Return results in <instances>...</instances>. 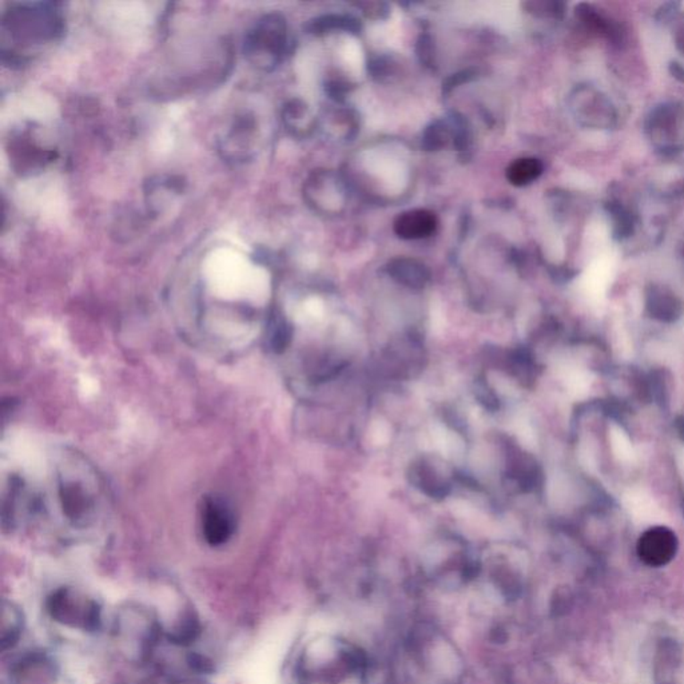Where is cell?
I'll return each mask as SVG.
<instances>
[{"instance_id":"obj_22","label":"cell","mask_w":684,"mask_h":684,"mask_svg":"<svg viewBox=\"0 0 684 684\" xmlns=\"http://www.w3.org/2000/svg\"><path fill=\"white\" fill-rule=\"evenodd\" d=\"M611 217L613 223V234L618 238H626L634 232V221L629 210L624 209L621 205H612L611 207Z\"/></svg>"},{"instance_id":"obj_21","label":"cell","mask_w":684,"mask_h":684,"mask_svg":"<svg viewBox=\"0 0 684 684\" xmlns=\"http://www.w3.org/2000/svg\"><path fill=\"white\" fill-rule=\"evenodd\" d=\"M576 16H578L588 29L594 30V31L608 35V37L613 32L610 21H608L604 16L600 15L592 5L581 3V4H578V7H576Z\"/></svg>"},{"instance_id":"obj_28","label":"cell","mask_w":684,"mask_h":684,"mask_svg":"<svg viewBox=\"0 0 684 684\" xmlns=\"http://www.w3.org/2000/svg\"><path fill=\"white\" fill-rule=\"evenodd\" d=\"M675 429H677L678 436H680V440L684 443V416H680V418L675 420Z\"/></svg>"},{"instance_id":"obj_8","label":"cell","mask_w":684,"mask_h":684,"mask_svg":"<svg viewBox=\"0 0 684 684\" xmlns=\"http://www.w3.org/2000/svg\"><path fill=\"white\" fill-rule=\"evenodd\" d=\"M202 534L207 545L220 547L226 545L235 531V518L225 500L207 497L202 507Z\"/></svg>"},{"instance_id":"obj_24","label":"cell","mask_w":684,"mask_h":684,"mask_svg":"<svg viewBox=\"0 0 684 684\" xmlns=\"http://www.w3.org/2000/svg\"><path fill=\"white\" fill-rule=\"evenodd\" d=\"M369 66L373 77H377L380 80H383V78L389 77V74L396 72V66L392 63V61L389 62L388 59L378 58L377 61L373 62Z\"/></svg>"},{"instance_id":"obj_6","label":"cell","mask_w":684,"mask_h":684,"mask_svg":"<svg viewBox=\"0 0 684 684\" xmlns=\"http://www.w3.org/2000/svg\"><path fill=\"white\" fill-rule=\"evenodd\" d=\"M647 132L662 151H680L684 148V105L666 104L651 113Z\"/></svg>"},{"instance_id":"obj_26","label":"cell","mask_w":684,"mask_h":684,"mask_svg":"<svg viewBox=\"0 0 684 684\" xmlns=\"http://www.w3.org/2000/svg\"><path fill=\"white\" fill-rule=\"evenodd\" d=\"M470 78H472V74H470L469 72H461V74H456L455 77L448 80L447 85H445V89L456 88L457 85H460V83L462 82H467V80H469Z\"/></svg>"},{"instance_id":"obj_9","label":"cell","mask_w":684,"mask_h":684,"mask_svg":"<svg viewBox=\"0 0 684 684\" xmlns=\"http://www.w3.org/2000/svg\"><path fill=\"white\" fill-rule=\"evenodd\" d=\"M572 110L584 126L608 129L615 124L616 114L612 105L594 89H580L573 97Z\"/></svg>"},{"instance_id":"obj_23","label":"cell","mask_w":684,"mask_h":684,"mask_svg":"<svg viewBox=\"0 0 684 684\" xmlns=\"http://www.w3.org/2000/svg\"><path fill=\"white\" fill-rule=\"evenodd\" d=\"M528 13L548 18H561L564 13V4L559 2H531L527 3Z\"/></svg>"},{"instance_id":"obj_3","label":"cell","mask_w":684,"mask_h":684,"mask_svg":"<svg viewBox=\"0 0 684 684\" xmlns=\"http://www.w3.org/2000/svg\"><path fill=\"white\" fill-rule=\"evenodd\" d=\"M46 611L51 621L77 631H99L102 607L96 597L74 587H59L46 600Z\"/></svg>"},{"instance_id":"obj_13","label":"cell","mask_w":684,"mask_h":684,"mask_svg":"<svg viewBox=\"0 0 684 684\" xmlns=\"http://www.w3.org/2000/svg\"><path fill=\"white\" fill-rule=\"evenodd\" d=\"M386 270L393 280L408 288L421 289L429 281V270L418 259L407 257L392 259Z\"/></svg>"},{"instance_id":"obj_2","label":"cell","mask_w":684,"mask_h":684,"mask_svg":"<svg viewBox=\"0 0 684 684\" xmlns=\"http://www.w3.org/2000/svg\"><path fill=\"white\" fill-rule=\"evenodd\" d=\"M113 632L119 650L131 661L142 662L150 658L165 631L154 611L130 603L116 612Z\"/></svg>"},{"instance_id":"obj_18","label":"cell","mask_w":684,"mask_h":684,"mask_svg":"<svg viewBox=\"0 0 684 684\" xmlns=\"http://www.w3.org/2000/svg\"><path fill=\"white\" fill-rule=\"evenodd\" d=\"M543 164L536 158H520L510 165L507 169V180L511 185L523 188L535 182L542 175Z\"/></svg>"},{"instance_id":"obj_25","label":"cell","mask_w":684,"mask_h":684,"mask_svg":"<svg viewBox=\"0 0 684 684\" xmlns=\"http://www.w3.org/2000/svg\"><path fill=\"white\" fill-rule=\"evenodd\" d=\"M675 45H677L678 50L684 55V19L677 24L674 32Z\"/></svg>"},{"instance_id":"obj_5","label":"cell","mask_w":684,"mask_h":684,"mask_svg":"<svg viewBox=\"0 0 684 684\" xmlns=\"http://www.w3.org/2000/svg\"><path fill=\"white\" fill-rule=\"evenodd\" d=\"M288 26L280 13H269L248 32L243 53L253 66L270 72L288 51Z\"/></svg>"},{"instance_id":"obj_12","label":"cell","mask_w":684,"mask_h":684,"mask_svg":"<svg viewBox=\"0 0 684 684\" xmlns=\"http://www.w3.org/2000/svg\"><path fill=\"white\" fill-rule=\"evenodd\" d=\"M674 532L667 527H653L640 539V553L651 562L667 561L675 551Z\"/></svg>"},{"instance_id":"obj_11","label":"cell","mask_w":684,"mask_h":684,"mask_svg":"<svg viewBox=\"0 0 684 684\" xmlns=\"http://www.w3.org/2000/svg\"><path fill=\"white\" fill-rule=\"evenodd\" d=\"M437 223L435 213L426 209L408 210L394 221V232L402 240H423L436 232Z\"/></svg>"},{"instance_id":"obj_17","label":"cell","mask_w":684,"mask_h":684,"mask_svg":"<svg viewBox=\"0 0 684 684\" xmlns=\"http://www.w3.org/2000/svg\"><path fill=\"white\" fill-rule=\"evenodd\" d=\"M283 119L286 129L296 137H304L313 127V116L301 101L289 102L283 107Z\"/></svg>"},{"instance_id":"obj_20","label":"cell","mask_w":684,"mask_h":684,"mask_svg":"<svg viewBox=\"0 0 684 684\" xmlns=\"http://www.w3.org/2000/svg\"><path fill=\"white\" fill-rule=\"evenodd\" d=\"M452 140V131L445 122L436 121L423 135V148L428 151H439L447 148Z\"/></svg>"},{"instance_id":"obj_4","label":"cell","mask_w":684,"mask_h":684,"mask_svg":"<svg viewBox=\"0 0 684 684\" xmlns=\"http://www.w3.org/2000/svg\"><path fill=\"white\" fill-rule=\"evenodd\" d=\"M3 29L19 42H47L62 34L63 21L53 3H21L5 13Z\"/></svg>"},{"instance_id":"obj_19","label":"cell","mask_w":684,"mask_h":684,"mask_svg":"<svg viewBox=\"0 0 684 684\" xmlns=\"http://www.w3.org/2000/svg\"><path fill=\"white\" fill-rule=\"evenodd\" d=\"M359 21L353 16L345 15H325L310 21L309 30L312 34L324 35L332 31H359Z\"/></svg>"},{"instance_id":"obj_14","label":"cell","mask_w":684,"mask_h":684,"mask_svg":"<svg viewBox=\"0 0 684 684\" xmlns=\"http://www.w3.org/2000/svg\"><path fill=\"white\" fill-rule=\"evenodd\" d=\"M24 629L23 611L5 600L3 603L2 632H0V646L2 651L13 650L18 645Z\"/></svg>"},{"instance_id":"obj_10","label":"cell","mask_w":684,"mask_h":684,"mask_svg":"<svg viewBox=\"0 0 684 684\" xmlns=\"http://www.w3.org/2000/svg\"><path fill=\"white\" fill-rule=\"evenodd\" d=\"M646 312L659 323L672 324L682 318V300L663 285H650L646 291Z\"/></svg>"},{"instance_id":"obj_29","label":"cell","mask_w":684,"mask_h":684,"mask_svg":"<svg viewBox=\"0 0 684 684\" xmlns=\"http://www.w3.org/2000/svg\"><path fill=\"white\" fill-rule=\"evenodd\" d=\"M174 684H207V683L204 682V680H181V682L174 683Z\"/></svg>"},{"instance_id":"obj_1","label":"cell","mask_w":684,"mask_h":684,"mask_svg":"<svg viewBox=\"0 0 684 684\" xmlns=\"http://www.w3.org/2000/svg\"><path fill=\"white\" fill-rule=\"evenodd\" d=\"M297 677L299 684H364V663L353 646L321 635L302 651Z\"/></svg>"},{"instance_id":"obj_27","label":"cell","mask_w":684,"mask_h":684,"mask_svg":"<svg viewBox=\"0 0 684 684\" xmlns=\"http://www.w3.org/2000/svg\"><path fill=\"white\" fill-rule=\"evenodd\" d=\"M670 72H671L672 77L684 83V67L680 62H671L670 63Z\"/></svg>"},{"instance_id":"obj_7","label":"cell","mask_w":684,"mask_h":684,"mask_svg":"<svg viewBox=\"0 0 684 684\" xmlns=\"http://www.w3.org/2000/svg\"><path fill=\"white\" fill-rule=\"evenodd\" d=\"M10 684H70L55 659L45 653H30L10 671Z\"/></svg>"},{"instance_id":"obj_15","label":"cell","mask_w":684,"mask_h":684,"mask_svg":"<svg viewBox=\"0 0 684 684\" xmlns=\"http://www.w3.org/2000/svg\"><path fill=\"white\" fill-rule=\"evenodd\" d=\"M254 122L251 118H241L235 122V126L226 137L224 143V151L226 158L245 159L248 158V151H250L251 134H253Z\"/></svg>"},{"instance_id":"obj_16","label":"cell","mask_w":684,"mask_h":684,"mask_svg":"<svg viewBox=\"0 0 684 684\" xmlns=\"http://www.w3.org/2000/svg\"><path fill=\"white\" fill-rule=\"evenodd\" d=\"M166 637L173 645L180 646H190L199 637L201 632V626H199L198 618L193 611H186L182 615L175 621L174 626L172 629H167Z\"/></svg>"}]
</instances>
